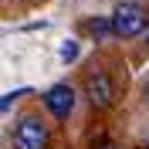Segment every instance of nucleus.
<instances>
[{
    "instance_id": "10",
    "label": "nucleus",
    "mask_w": 149,
    "mask_h": 149,
    "mask_svg": "<svg viewBox=\"0 0 149 149\" xmlns=\"http://www.w3.org/2000/svg\"><path fill=\"white\" fill-rule=\"evenodd\" d=\"M132 3H142V0H132Z\"/></svg>"
},
{
    "instance_id": "7",
    "label": "nucleus",
    "mask_w": 149,
    "mask_h": 149,
    "mask_svg": "<svg viewBox=\"0 0 149 149\" xmlns=\"http://www.w3.org/2000/svg\"><path fill=\"white\" fill-rule=\"evenodd\" d=\"M20 95H27V92H24V88H20V92H7V95H3V102H0V109H3V112H10L14 98H20Z\"/></svg>"
},
{
    "instance_id": "1",
    "label": "nucleus",
    "mask_w": 149,
    "mask_h": 149,
    "mask_svg": "<svg viewBox=\"0 0 149 149\" xmlns=\"http://www.w3.org/2000/svg\"><path fill=\"white\" fill-rule=\"evenodd\" d=\"M146 27H149V14L142 10V3L125 0V3H119V7L112 10V31H115V37H122V41L139 37Z\"/></svg>"
},
{
    "instance_id": "6",
    "label": "nucleus",
    "mask_w": 149,
    "mask_h": 149,
    "mask_svg": "<svg viewBox=\"0 0 149 149\" xmlns=\"http://www.w3.org/2000/svg\"><path fill=\"white\" fill-rule=\"evenodd\" d=\"M61 58H65V61H74V58H78V44H74V41L61 44Z\"/></svg>"
},
{
    "instance_id": "5",
    "label": "nucleus",
    "mask_w": 149,
    "mask_h": 149,
    "mask_svg": "<svg viewBox=\"0 0 149 149\" xmlns=\"http://www.w3.org/2000/svg\"><path fill=\"white\" fill-rule=\"evenodd\" d=\"M85 31L95 37H115V31H112V17H95V20H85Z\"/></svg>"
},
{
    "instance_id": "2",
    "label": "nucleus",
    "mask_w": 149,
    "mask_h": 149,
    "mask_svg": "<svg viewBox=\"0 0 149 149\" xmlns=\"http://www.w3.org/2000/svg\"><path fill=\"white\" fill-rule=\"evenodd\" d=\"M10 146L14 149H47V125L41 122V115L17 119V125L10 132Z\"/></svg>"
},
{
    "instance_id": "8",
    "label": "nucleus",
    "mask_w": 149,
    "mask_h": 149,
    "mask_svg": "<svg viewBox=\"0 0 149 149\" xmlns=\"http://www.w3.org/2000/svg\"><path fill=\"white\" fill-rule=\"evenodd\" d=\"M142 102L149 105V78H146V81H142Z\"/></svg>"
},
{
    "instance_id": "3",
    "label": "nucleus",
    "mask_w": 149,
    "mask_h": 149,
    "mask_svg": "<svg viewBox=\"0 0 149 149\" xmlns=\"http://www.w3.org/2000/svg\"><path fill=\"white\" fill-rule=\"evenodd\" d=\"M85 98H88L95 109H109V105H112L115 88H112V81H109L105 71H92L88 78H85Z\"/></svg>"
},
{
    "instance_id": "4",
    "label": "nucleus",
    "mask_w": 149,
    "mask_h": 149,
    "mask_svg": "<svg viewBox=\"0 0 149 149\" xmlns=\"http://www.w3.org/2000/svg\"><path fill=\"white\" fill-rule=\"evenodd\" d=\"M44 105L54 119H68L74 112V88L71 85H51L44 92Z\"/></svg>"
},
{
    "instance_id": "9",
    "label": "nucleus",
    "mask_w": 149,
    "mask_h": 149,
    "mask_svg": "<svg viewBox=\"0 0 149 149\" xmlns=\"http://www.w3.org/2000/svg\"><path fill=\"white\" fill-rule=\"evenodd\" d=\"M95 149H119V146H112V142H102V146H95Z\"/></svg>"
}]
</instances>
